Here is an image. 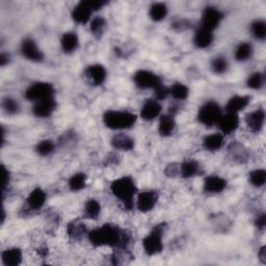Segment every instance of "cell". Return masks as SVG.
I'll use <instances>...</instances> for the list:
<instances>
[{"mask_svg": "<svg viewBox=\"0 0 266 266\" xmlns=\"http://www.w3.org/2000/svg\"><path fill=\"white\" fill-rule=\"evenodd\" d=\"M224 145V137L219 133H214V135L207 136L203 141V147L207 151L215 152L218 151Z\"/></svg>", "mask_w": 266, "mask_h": 266, "instance_id": "25", "label": "cell"}, {"mask_svg": "<svg viewBox=\"0 0 266 266\" xmlns=\"http://www.w3.org/2000/svg\"><path fill=\"white\" fill-rule=\"evenodd\" d=\"M79 39L75 33H66L61 39V46L64 52L66 53H72L75 51L78 47Z\"/></svg>", "mask_w": 266, "mask_h": 266, "instance_id": "24", "label": "cell"}, {"mask_svg": "<svg viewBox=\"0 0 266 266\" xmlns=\"http://www.w3.org/2000/svg\"><path fill=\"white\" fill-rule=\"evenodd\" d=\"M227 180L219 176H208L204 181V190L208 194H219L227 188Z\"/></svg>", "mask_w": 266, "mask_h": 266, "instance_id": "13", "label": "cell"}, {"mask_svg": "<svg viewBox=\"0 0 266 266\" xmlns=\"http://www.w3.org/2000/svg\"><path fill=\"white\" fill-rule=\"evenodd\" d=\"M55 109H56V101L52 97L36 102L35 106L33 107V112L38 117H48L54 112Z\"/></svg>", "mask_w": 266, "mask_h": 266, "instance_id": "14", "label": "cell"}, {"mask_svg": "<svg viewBox=\"0 0 266 266\" xmlns=\"http://www.w3.org/2000/svg\"><path fill=\"white\" fill-rule=\"evenodd\" d=\"M21 53L28 61L35 63L42 62L44 54L37 45V43L33 39H25L21 44Z\"/></svg>", "mask_w": 266, "mask_h": 266, "instance_id": "9", "label": "cell"}, {"mask_svg": "<svg viewBox=\"0 0 266 266\" xmlns=\"http://www.w3.org/2000/svg\"><path fill=\"white\" fill-rule=\"evenodd\" d=\"M166 229V225L160 224L157 225L149 234H148L143 240V246L145 249V253L148 256H154L160 254L164 249V242H162V237H164V232Z\"/></svg>", "mask_w": 266, "mask_h": 266, "instance_id": "4", "label": "cell"}, {"mask_svg": "<svg viewBox=\"0 0 266 266\" xmlns=\"http://www.w3.org/2000/svg\"><path fill=\"white\" fill-rule=\"evenodd\" d=\"M111 145L116 150H121V151H131L135 148V140L130 138L127 135H124V133H121V135H115L111 139Z\"/></svg>", "mask_w": 266, "mask_h": 266, "instance_id": "20", "label": "cell"}, {"mask_svg": "<svg viewBox=\"0 0 266 266\" xmlns=\"http://www.w3.org/2000/svg\"><path fill=\"white\" fill-rule=\"evenodd\" d=\"M10 182V173L6 169V167H3V185H4V191H6V188Z\"/></svg>", "mask_w": 266, "mask_h": 266, "instance_id": "43", "label": "cell"}, {"mask_svg": "<svg viewBox=\"0 0 266 266\" xmlns=\"http://www.w3.org/2000/svg\"><path fill=\"white\" fill-rule=\"evenodd\" d=\"M158 194L153 190H146L139 194L137 199V207L141 212H149L154 209L158 202Z\"/></svg>", "mask_w": 266, "mask_h": 266, "instance_id": "10", "label": "cell"}, {"mask_svg": "<svg viewBox=\"0 0 266 266\" xmlns=\"http://www.w3.org/2000/svg\"><path fill=\"white\" fill-rule=\"evenodd\" d=\"M155 97L156 100H164L168 97V95L170 94V88L166 87L164 84H160L155 88Z\"/></svg>", "mask_w": 266, "mask_h": 266, "instance_id": "41", "label": "cell"}, {"mask_svg": "<svg viewBox=\"0 0 266 266\" xmlns=\"http://www.w3.org/2000/svg\"><path fill=\"white\" fill-rule=\"evenodd\" d=\"M265 122V112L263 109H256L249 112L245 116V123L253 132H259Z\"/></svg>", "mask_w": 266, "mask_h": 266, "instance_id": "17", "label": "cell"}, {"mask_svg": "<svg viewBox=\"0 0 266 266\" xmlns=\"http://www.w3.org/2000/svg\"><path fill=\"white\" fill-rule=\"evenodd\" d=\"M175 120L173 115L170 114H164L160 116L159 119V125H158V132L161 137H170L173 135L175 130Z\"/></svg>", "mask_w": 266, "mask_h": 266, "instance_id": "23", "label": "cell"}, {"mask_svg": "<svg viewBox=\"0 0 266 266\" xmlns=\"http://www.w3.org/2000/svg\"><path fill=\"white\" fill-rule=\"evenodd\" d=\"M87 176L84 173H76L74 174L69 179V188L72 191H80L86 185Z\"/></svg>", "mask_w": 266, "mask_h": 266, "instance_id": "28", "label": "cell"}, {"mask_svg": "<svg viewBox=\"0 0 266 266\" xmlns=\"http://www.w3.org/2000/svg\"><path fill=\"white\" fill-rule=\"evenodd\" d=\"M3 107L9 114H15L19 111L18 102L13 98H6L3 102Z\"/></svg>", "mask_w": 266, "mask_h": 266, "instance_id": "39", "label": "cell"}, {"mask_svg": "<svg viewBox=\"0 0 266 266\" xmlns=\"http://www.w3.org/2000/svg\"><path fill=\"white\" fill-rule=\"evenodd\" d=\"M250 102V98L248 96H234L232 97L226 105L227 112L238 113L243 110Z\"/></svg>", "mask_w": 266, "mask_h": 266, "instance_id": "22", "label": "cell"}, {"mask_svg": "<svg viewBox=\"0 0 266 266\" xmlns=\"http://www.w3.org/2000/svg\"><path fill=\"white\" fill-rule=\"evenodd\" d=\"M54 150H55V145L50 140L41 141L36 147V152L42 157H46V156L52 154L54 152Z\"/></svg>", "mask_w": 266, "mask_h": 266, "instance_id": "32", "label": "cell"}, {"mask_svg": "<svg viewBox=\"0 0 266 266\" xmlns=\"http://www.w3.org/2000/svg\"><path fill=\"white\" fill-rule=\"evenodd\" d=\"M236 148H237L238 151H236L232 145V149H230V152H232V157H234V159L239 160V162H242L243 159H247V154L246 151L243 149V147L239 144H236Z\"/></svg>", "mask_w": 266, "mask_h": 266, "instance_id": "40", "label": "cell"}, {"mask_svg": "<svg viewBox=\"0 0 266 266\" xmlns=\"http://www.w3.org/2000/svg\"><path fill=\"white\" fill-rule=\"evenodd\" d=\"M101 212V205L95 199H90L84 205V215L90 219H97Z\"/></svg>", "mask_w": 266, "mask_h": 266, "instance_id": "29", "label": "cell"}, {"mask_svg": "<svg viewBox=\"0 0 266 266\" xmlns=\"http://www.w3.org/2000/svg\"><path fill=\"white\" fill-rule=\"evenodd\" d=\"M200 172V165L195 160H187L181 165L180 167V175L182 178L188 179L191 177H195Z\"/></svg>", "mask_w": 266, "mask_h": 266, "instance_id": "26", "label": "cell"}, {"mask_svg": "<svg viewBox=\"0 0 266 266\" xmlns=\"http://www.w3.org/2000/svg\"><path fill=\"white\" fill-rule=\"evenodd\" d=\"M264 84V76L261 73L256 72L252 74L247 79V86L252 90H259Z\"/></svg>", "mask_w": 266, "mask_h": 266, "instance_id": "38", "label": "cell"}, {"mask_svg": "<svg viewBox=\"0 0 266 266\" xmlns=\"http://www.w3.org/2000/svg\"><path fill=\"white\" fill-rule=\"evenodd\" d=\"M161 105L160 103L156 100H147L141 110L142 119L146 121H152L160 114L161 112Z\"/></svg>", "mask_w": 266, "mask_h": 266, "instance_id": "16", "label": "cell"}, {"mask_svg": "<svg viewBox=\"0 0 266 266\" xmlns=\"http://www.w3.org/2000/svg\"><path fill=\"white\" fill-rule=\"evenodd\" d=\"M10 61V56L6 53H3L2 55H0V65H2L3 67L6 66Z\"/></svg>", "mask_w": 266, "mask_h": 266, "instance_id": "45", "label": "cell"}, {"mask_svg": "<svg viewBox=\"0 0 266 266\" xmlns=\"http://www.w3.org/2000/svg\"><path fill=\"white\" fill-rule=\"evenodd\" d=\"M138 116L126 110H108L103 115V123L112 130H124L135 126Z\"/></svg>", "mask_w": 266, "mask_h": 266, "instance_id": "3", "label": "cell"}, {"mask_svg": "<svg viewBox=\"0 0 266 266\" xmlns=\"http://www.w3.org/2000/svg\"><path fill=\"white\" fill-rule=\"evenodd\" d=\"M93 10L87 6L86 2L79 3L72 12V18L78 24H86L91 21V17L93 14Z\"/></svg>", "mask_w": 266, "mask_h": 266, "instance_id": "15", "label": "cell"}, {"mask_svg": "<svg viewBox=\"0 0 266 266\" xmlns=\"http://www.w3.org/2000/svg\"><path fill=\"white\" fill-rule=\"evenodd\" d=\"M90 29H91V33L94 35V37H96L97 39H100L106 29L105 19L102 17H95L94 19L91 20Z\"/></svg>", "mask_w": 266, "mask_h": 266, "instance_id": "30", "label": "cell"}, {"mask_svg": "<svg viewBox=\"0 0 266 266\" xmlns=\"http://www.w3.org/2000/svg\"><path fill=\"white\" fill-rule=\"evenodd\" d=\"M213 39H214L213 32L200 26L195 34L194 42H195V45L198 48L205 49V48L209 47L211 45L212 42H213Z\"/></svg>", "mask_w": 266, "mask_h": 266, "instance_id": "18", "label": "cell"}, {"mask_svg": "<svg viewBox=\"0 0 266 266\" xmlns=\"http://www.w3.org/2000/svg\"><path fill=\"white\" fill-rule=\"evenodd\" d=\"M85 76L94 85H101L106 80L107 72L106 69L102 65L95 64L86 68Z\"/></svg>", "mask_w": 266, "mask_h": 266, "instance_id": "12", "label": "cell"}, {"mask_svg": "<svg viewBox=\"0 0 266 266\" xmlns=\"http://www.w3.org/2000/svg\"><path fill=\"white\" fill-rule=\"evenodd\" d=\"M47 200L46 193L42 188H35L27 197V206L33 210H39L45 205Z\"/></svg>", "mask_w": 266, "mask_h": 266, "instance_id": "19", "label": "cell"}, {"mask_svg": "<svg viewBox=\"0 0 266 266\" xmlns=\"http://www.w3.org/2000/svg\"><path fill=\"white\" fill-rule=\"evenodd\" d=\"M266 181V172L263 169L254 170L249 173V182L255 187L264 186Z\"/></svg>", "mask_w": 266, "mask_h": 266, "instance_id": "34", "label": "cell"}, {"mask_svg": "<svg viewBox=\"0 0 266 266\" xmlns=\"http://www.w3.org/2000/svg\"><path fill=\"white\" fill-rule=\"evenodd\" d=\"M250 31L257 40H265L266 37V24L263 20H255L250 25Z\"/></svg>", "mask_w": 266, "mask_h": 266, "instance_id": "35", "label": "cell"}, {"mask_svg": "<svg viewBox=\"0 0 266 266\" xmlns=\"http://www.w3.org/2000/svg\"><path fill=\"white\" fill-rule=\"evenodd\" d=\"M220 131L223 135H231V133L237 130L239 126V116L238 113L227 112L226 114L221 115L217 123Z\"/></svg>", "mask_w": 266, "mask_h": 266, "instance_id": "11", "label": "cell"}, {"mask_svg": "<svg viewBox=\"0 0 266 266\" xmlns=\"http://www.w3.org/2000/svg\"><path fill=\"white\" fill-rule=\"evenodd\" d=\"M54 87L49 82H36L33 83L25 91V98L28 101L39 102L48 98H52Z\"/></svg>", "mask_w": 266, "mask_h": 266, "instance_id": "6", "label": "cell"}, {"mask_svg": "<svg viewBox=\"0 0 266 266\" xmlns=\"http://www.w3.org/2000/svg\"><path fill=\"white\" fill-rule=\"evenodd\" d=\"M110 190L112 195L119 200L126 209L133 208V199L137 195V185L131 177L124 176L119 179H115L110 184Z\"/></svg>", "mask_w": 266, "mask_h": 266, "instance_id": "2", "label": "cell"}, {"mask_svg": "<svg viewBox=\"0 0 266 266\" xmlns=\"http://www.w3.org/2000/svg\"><path fill=\"white\" fill-rule=\"evenodd\" d=\"M228 61L224 56L214 57V60L211 63V69L215 74H224L228 70Z\"/></svg>", "mask_w": 266, "mask_h": 266, "instance_id": "37", "label": "cell"}, {"mask_svg": "<svg viewBox=\"0 0 266 266\" xmlns=\"http://www.w3.org/2000/svg\"><path fill=\"white\" fill-rule=\"evenodd\" d=\"M86 233V229L84 227V224L78 223V221H74V223L70 224L68 226V234L71 236L72 238L79 239L83 234Z\"/></svg>", "mask_w": 266, "mask_h": 266, "instance_id": "36", "label": "cell"}, {"mask_svg": "<svg viewBox=\"0 0 266 266\" xmlns=\"http://www.w3.org/2000/svg\"><path fill=\"white\" fill-rule=\"evenodd\" d=\"M223 18L224 15L218 9L213 7H208L203 12L201 26L213 32L214 29L220 24Z\"/></svg>", "mask_w": 266, "mask_h": 266, "instance_id": "8", "label": "cell"}, {"mask_svg": "<svg viewBox=\"0 0 266 266\" xmlns=\"http://www.w3.org/2000/svg\"><path fill=\"white\" fill-rule=\"evenodd\" d=\"M255 224H256V227L258 228V230L263 231L265 229V226H266V216H265V213H261V214L258 215Z\"/></svg>", "mask_w": 266, "mask_h": 266, "instance_id": "42", "label": "cell"}, {"mask_svg": "<svg viewBox=\"0 0 266 266\" xmlns=\"http://www.w3.org/2000/svg\"><path fill=\"white\" fill-rule=\"evenodd\" d=\"M253 54V47L248 43H241L235 50V58L238 62H244L250 58Z\"/></svg>", "mask_w": 266, "mask_h": 266, "instance_id": "31", "label": "cell"}, {"mask_svg": "<svg viewBox=\"0 0 266 266\" xmlns=\"http://www.w3.org/2000/svg\"><path fill=\"white\" fill-rule=\"evenodd\" d=\"M170 94L177 100H185L189 95V88L183 83H175L170 88Z\"/></svg>", "mask_w": 266, "mask_h": 266, "instance_id": "33", "label": "cell"}, {"mask_svg": "<svg viewBox=\"0 0 266 266\" xmlns=\"http://www.w3.org/2000/svg\"><path fill=\"white\" fill-rule=\"evenodd\" d=\"M133 80H135L136 85L142 90H149V88L155 90L158 85L162 83L158 75L148 70L138 71L133 76Z\"/></svg>", "mask_w": 266, "mask_h": 266, "instance_id": "7", "label": "cell"}, {"mask_svg": "<svg viewBox=\"0 0 266 266\" xmlns=\"http://www.w3.org/2000/svg\"><path fill=\"white\" fill-rule=\"evenodd\" d=\"M221 115H223V111H221L220 106L216 102L209 101L200 107L198 120L204 126L211 127L213 125H217Z\"/></svg>", "mask_w": 266, "mask_h": 266, "instance_id": "5", "label": "cell"}, {"mask_svg": "<svg viewBox=\"0 0 266 266\" xmlns=\"http://www.w3.org/2000/svg\"><path fill=\"white\" fill-rule=\"evenodd\" d=\"M149 15H150V18L153 21L159 22V21L164 20L167 17V15H168V7L165 4H161V3L153 4L151 6V8H150Z\"/></svg>", "mask_w": 266, "mask_h": 266, "instance_id": "27", "label": "cell"}, {"mask_svg": "<svg viewBox=\"0 0 266 266\" xmlns=\"http://www.w3.org/2000/svg\"><path fill=\"white\" fill-rule=\"evenodd\" d=\"M2 260L7 266H17L22 262V250L18 247L7 248L2 254Z\"/></svg>", "mask_w": 266, "mask_h": 266, "instance_id": "21", "label": "cell"}, {"mask_svg": "<svg viewBox=\"0 0 266 266\" xmlns=\"http://www.w3.org/2000/svg\"><path fill=\"white\" fill-rule=\"evenodd\" d=\"M259 259H260V261L263 264L266 263V247L265 246H262L261 249H260V252H259Z\"/></svg>", "mask_w": 266, "mask_h": 266, "instance_id": "44", "label": "cell"}, {"mask_svg": "<svg viewBox=\"0 0 266 266\" xmlns=\"http://www.w3.org/2000/svg\"><path fill=\"white\" fill-rule=\"evenodd\" d=\"M91 244L100 246H110L114 248L125 249L131 241L129 233L123 231L112 224H105L87 233Z\"/></svg>", "mask_w": 266, "mask_h": 266, "instance_id": "1", "label": "cell"}]
</instances>
